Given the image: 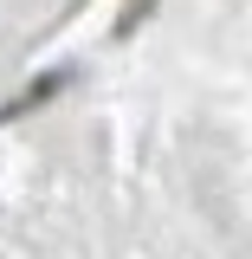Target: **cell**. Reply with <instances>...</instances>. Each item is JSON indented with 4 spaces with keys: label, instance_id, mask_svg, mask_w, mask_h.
Here are the masks:
<instances>
[{
    "label": "cell",
    "instance_id": "6da1fadb",
    "mask_svg": "<svg viewBox=\"0 0 252 259\" xmlns=\"http://www.w3.org/2000/svg\"><path fill=\"white\" fill-rule=\"evenodd\" d=\"M65 84H71V65H52V71H39L26 91H13L7 104H0V123H13V117H32V110H39V104H52Z\"/></svg>",
    "mask_w": 252,
    "mask_h": 259
}]
</instances>
